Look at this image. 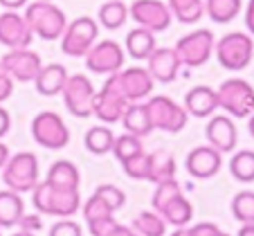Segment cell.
<instances>
[{"label": "cell", "instance_id": "9f6ffc18", "mask_svg": "<svg viewBox=\"0 0 254 236\" xmlns=\"http://www.w3.org/2000/svg\"><path fill=\"white\" fill-rule=\"evenodd\" d=\"M0 236H2V230H0Z\"/></svg>", "mask_w": 254, "mask_h": 236}, {"label": "cell", "instance_id": "d590c367", "mask_svg": "<svg viewBox=\"0 0 254 236\" xmlns=\"http://www.w3.org/2000/svg\"><path fill=\"white\" fill-rule=\"evenodd\" d=\"M183 189H180V182L176 178H169V180H162V182L155 184V191H153V198H151V205H153L155 212L167 205L169 200H173L176 196H180Z\"/></svg>", "mask_w": 254, "mask_h": 236}, {"label": "cell", "instance_id": "1f68e13d", "mask_svg": "<svg viewBox=\"0 0 254 236\" xmlns=\"http://www.w3.org/2000/svg\"><path fill=\"white\" fill-rule=\"evenodd\" d=\"M230 174L239 182H254V151L241 149L230 160Z\"/></svg>", "mask_w": 254, "mask_h": 236}, {"label": "cell", "instance_id": "bcb514c9", "mask_svg": "<svg viewBox=\"0 0 254 236\" xmlns=\"http://www.w3.org/2000/svg\"><path fill=\"white\" fill-rule=\"evenodd\" d=\"M106 236H139V234L135 230H130V227L122 225V223H115L111 230L106 232Z\"/></svg>", "mask_w": 254, "mask_h": 236}, {"label": "cell", "instance_id": "2e32d148", "mask_svg": "<svg viewBox=\"0 0 254 236\" xmlns=\"http://www.w3.org/2000/svg\"><path fill=\"white\" fill-rule=\"evenodd\" d=\"M34 41V32L29 29L27 20L18 11H2L0 14V45H5L9 50L29 48Z\"/></svg>", "mask_w": 254, "mask_h": 236}, {"label": "cell", "instance_id": "f35d334b", "mask_svg": "<svg viewBox=\"0 0 254 236\" xmlns=\"http://www.w3.org/2000/svg\"><path fill=\"white\" fill-rule=\"evenodd\" d=\"M81 212H83V218H86V221H90V218H97V216H106V214H115L104 200H101L99 196H97V193H92V196L88 198L86 202H83V205H81Z\"/></svg>", "mask_w": 254, "mask_h": 236}, {"label": "cell", "instance_id": "7dc6e473", "mask_svg": "<svg viewBox=\"0 0 254 236\" xmlns=\"http://www.w3.org/2000/svg\"><path fill=\"white\" fill-rule=\"evenodd\" d=\"M245 27H248V34L254 39V0H250L248 7H245Z\"/></svg>", "mask_w": 254, "mask_h": 236}, {"label": "cell", "instance_id": "6da1fadb", "mask_svg": "<svg viewBox=\"0 0 254 236\" xmlns=\"http://www.w3.org/2000/svg\"><path fill=\"white\" fill-rule=\"evenodd\" d=\"M25 20H27L29 29L34 36H39L43 41H57L61 39V34L65 32L67 18L63 9H59L52 0H36V2H27L25 7Z\"/></svg>", "mask_w": 254, "mask_h": 236}, {"label": "cell", "instance_id": "7402d4cb", "mask_svg": "<svg viewBox=\"0 0 254 236\" xmlns=\"http://www.w3.org/2000/svg\"><path fill=\"white\" fill-rule=\"evenodd\" d=\"M45 182L52 189L72 191V189H79V184H81V174H79V167L72 160H57V162L50 164Z\"/></svg>", "mask_w": 254, "mask_h": 236}, {"label": "cell", "instance_id": "83f0119b", "mask_svg": "<svg viewBox=\"0 0 254 236\" xmlns=\"http://www.w3.org/2000/svg\"><path fill=\"white\" fill-rule=\"evenodd\" d=\"M126 20H128V7H126L124 0H106L97 11V23L108 32L124 27Z\"/></svg>", "mask_w": 254, "mask_h": 236}, {"label": "cell", "instance_id": "7c38bea8", "mask_svg": "<svg viewBox=\"0 0 254 236\" xmlns=\"http://www.w3.org/2000/svg\"><path fill=\"white\" fill-rule=\"evenodd\" d=\"M128 16L139 27L151 29L153 34L169 29L173 20L167 2H162V0H133V5L128 7Z\"/></svg>", "mask_w": 254, "mask_h": 236}, {"label": "cell", "instance_id": "e575fe53", "mask_svg": "<svg viewBox=\"0 0 254 236\" xmlns=\"http://www.w3.org/2000/svg\"><path fill=\"white\" fill-rule=\"evenodd\" d=\"M142 151H144L142 137H137V135H133V133H124V135H120V137H115V142H113V155H115L120 162L142 153Z\"/></svg>", "mask_w": 254, "mask_h": 236}, {"label": "cell", "instance_id": "f546056e", "mask_svg": "<svg viewBox=\"0 0 254 236\" xmlns=\"http://www.w3.org/2000/svg\"><path fill=\"white\" fill-rule=\"evenodd\" d=\"M113 142H115V133H113L108 126H104V124L92 126V128H88L86 135H83V144H86L88 153H92V155L111 153Z\"/></svg>", "mask_w": 254, "mask_h": 236}, {"label": "cell", "instance_id": "4dcf8cb0", "mask_svg": "<svg viewBox=\"0 0 254 236\" xmlns=\"http://www.w3.org/2000/svg\"><path fill=\"white\" fill-rule=\"evenodd\" d=\"M243 9V0H205V14L214 23L227 25Z\"/></svg>", "mask_w": 254, "mask_h": 236}, {"label": "cell", "instance_id": "9a60e30c", "mask_svg": "<svg viewBox=\"0 0 254 236\" xmlns=\"http://www.w3.org/2000/svg\"><path fill=\"white\" fill-rule=\"evenodd\" d=\"M185 169H187V174L191 178L209 180L223 169V153L218 149H214L211 144L196 146L185 158Z\"/></svg>", "mask_w": 254, "mask_h": 236}, {"label": "cell", "instance_id": "30bf717a", "mask_svg": "<svg viewBox=\"0 0 254 236\" xmlns=\"http://www.w3.org/2000/svg\"><path fill=\"white\" fill-rule=\"evenodd\" d=\"M95 86L86 74H70L63 86V104L79 119L92 115V99H95Z\"/></svg>", "mask_w": 254, "mask_h": 236}, {"label": "cell", "instance_id": "7bdbcfd3", "mask_svg": "<svg viewBox=\"0 0 254 236\" xmlns=\"http://www.w3.org/2000/svg\"><path fill=\"white\" fill-rule=\"evenodd\" d=\"M218 232H221V227L211 221H200V223H196V225L187 227L189 236H214V234H218Z\"/></svg>", "mask_w": 254, "mask_h": 236}, {"label": "cell", "instance_id": "60d3db41", "mask_svg": "<svg viewBox=\"0 0 254 236\" xmlns=\"http://www.w3.org/2000/svg\"><path fill=\"white\" fill-rule=\"evenodd\" d=\"M86 223H88V230H90V236H106V232L115 225L117 218H115V214H106V216L90 218Z\"/></svg>", "mask_w": 254, "mask_h": 236}, {"label": "cell", "instance_id": "f5cc1de1", "mask_svg": "<svg viewBox=\"0 0 254 236\" xmlns=\"http://www.w3.org/2000/svg\"><path fill=\"white\" fill-rule=\"evenodd\" d=\"M248 130H250V135L254 137V113L248 117Z\"/></svg>", "mask_w": 254, "mask_h": 236}, {"label": "cell", "instance_id": "603a6c76", "mask_svg": "<svg viewBox=\"0 0 254 236\" xmlns=\"http://www.w3.org/2000/svg\"><path fill=\"white\" fill-rule=\"evenodd\" d=\"M124 48L128 52L130 59L135 61H146L151 57L155 48H158V41H155V34L146 27H135L126 34V41H124Z\"/></svg>", "mask_w": 254, "mask_h": 236}, {"label": "cell", "instance_id": "3957f363", "mask_svg": "<svg viewBox=\"0 0 254 236\" xmlns=\"http://www.w3.org/2000/svg\"><path fill=\"white\" fill-rule=\"evenodd\" d=\"M216 95H218V108H223L230 117L243 119L254 113V86L245 79H225L218 86Z\"/></svg>", "mask_w": 254, "mask_h": 236}, {"label": "cell", "instance_id": "4fadbf2b", "mask_svg": "<svg viewBox=\"0 0 254 236\" xmlns=\"http://www.w3.org/2000/svg\"><path fill=\"white\" fill-rule=\"evenodd\" d=\"M0 63L7 70V74L14 81H20V83H32L36 79V74H39V70L43 67L41 54L29 48L9 50L5 57L0 59Z\"/></svg>", "mask_w": 254, "mask_h": 236}, {"label": "cell", "instance_id": "4316f807", "mask_svg": "<svg viewBox=\"0 0 254 236\" xmlns=\"http://www.w3.org/2000/svg\"><path fill=\"white\" fill-rule=\"evenodd\" d=\"M160 216L164 218L167 225L173 227H187L189 223L193 221V205L187 200V198L180 193L173 200H169L162 209H160Z\"/></svg>", "mask_w": 254, "mask_h": 236}, {"label": "cell", "instance_id": "f1b7e54d", "mask_svg": "<svg viewBox=\"0 0 254 236\" xmlns=\"http://www.w3.org/2000/svg\"><path fill=\"white\" fill-rule=\"evenodd\" d=\"M167 7L183 25H193L205 16V0H167Z\"/></svg>", "mask_w": 254, "mask_h": 236}, {"label": "cell", "instance_id": "f907efd6", "mask_svg": "<svg viewBox=\"0 0 254 236\" xmlns=\"http://www.w3.org/2000/svg\"><path fill=\"white\" fill-rule=\"evenodd\" d=\"M236 236H254V223H241V230Z\"/></svg>", "mask_w": 254, "mask_h": 236}, {"label": "cell", "instance_id": "5bb4252c", "mask_svg": "<svg viewBox=\"0 0 254 236\" xmlns=\"http://www.w3.org/2000/svg\"><path fill=\"white\" fill-rule=\"evenodd\" d=\"M115 81L128 101L146 99V97H151V92H153V88H155V81H153V77H151V72L146 67H139V65L122 67L120 72H115Z\"/></svg>", "mask_w": 254, "mask_h": 236}, {"label": "cell", "instance_id": "8d00e7d4", "mask_svg": "<svg viewBox=\"0 0 254 236\" xmlns=\"http://www.w3.org/2000/svg\"><path fill=\"white\" fill-rule=\"evenodd\" d=\"M122 169L124 174L133 180H146V174H149V153L142 151V153L133 155V158L124 160L122 162Z\"/></svg>", "mask_w": 254, "mask_h": 236}, {"label": "cell", "instance_id": "836d02e7", "mask_svg": "<svg viewBox=\"0 0 254 236\" xmlns=\"http://www.w3.org/2000/svg\"><path fill=\"white\" fill-rule=\"evenodd\" d=\"M232 216L239 223H254V191L243 189L232 198Z\"/></svg>", "mask_w": 254, "mask_h": 236}, {"label": "cell", "instance_id": "74e56055", "mask_svg": "<svg viewBox=\"0 0 254 236\" xmlns=\"http://www.w3.org/2000/svg\"><path fill=\"white\" fill-rule=\"evenodd\" d=\"M95 193L113 209V212H117V209H122L126 205V193L122 191L117 184H111V182H108V184H99V187L95 189Z\"/></svg>", "mask_w": 254, "mask_h": 236}, {"label": "cell", "instance_id": "e0dca14e", "mask_svg": "<svg viewBox=\"0 0 254 236\" xmlns=\"http://www.w3.org/2000/svg\"><path fill=\"white\" fill-rule=\"evenodd\" d=\"M180 59H178L173 48H155L151 57L146 59V70L151 72L153 81L158 83H173L180 72Z\"/></svg>", "mask_w": 254, "mask_h": 236}, {"label": "cell", "instance_id": "d6986e66", "mask_svg": "<svg viewBox=\"0 0 254 236\" xmlns=\"http://www.w3.org/2000/svg\"><path fill=\"white\" fill-rule=\"evenodd\" d=\"M185 111L193 117H211L218 111V95L211 86H193L185 95Z\"/></svg>", "mask_w": 254, "mask_h": 236}, {"label": "cell", "instance_id": "b9f144b4", "mask_svg": "<svg viewBox=\"0 0 254 236\" xmlns=\"http://www.w3.org/2000/svg\"><path fill=\"white\" fill-rule=\"evenodd\" d=\"M18 227L25 232H34V234H39L41 230H43V218H41V214H23L18 221Z\"/></svg>", "mask_w": 254, "mask_h": 236}, {"label": "cell", "instance_id": "cb8c5ba5", "mask_svg": "<svg viewBox=\"0 0 254 236\" xmlns=\"http://www.w3.org/2000/svg\"><path fill=\"white\" fill-rule=\"evenodd\" d=\"M81 209V193L79 189H52L50 191V202H48V216L57 218H70Z\"/></svg>", "mask_w": 254, "mask_h": 236}, {"label": "cell", "instance_id": "277c9868", "mask_svg": "<svg viewBox=\"0 0 254 236\" xmlns=\"http://www.w3.org/2000/svg\"><path fill=\"white\" fill-rule=\"evenodd\" d=\"M2 182L7 189L18 193H27L39 184V158L32 151H20L9 155L7 164L2 167Z\"/></svg>", "mask_w": 254, "mask_h": 236}, {"label": "cell", "instance_id": "ffe728a7", "mask_svg": "<svg viewBox=\"0 0 254 236\" xmlns=\"http://www.w3.org/2000/svg\"><path fill=\"white\" fill-rule=\"evenodd\" d=\"M120 124L126 128V133H133L137 137H146L153 133V121H151L149 106L142 101H128V106L122 113Z\"/></svg>", "mask_w": 254, "mask_h": 236}, {"label": "cell", "instance_id": "11a10c76", "mask_svg": "<svg viewBox=\"0 0 254 236\" xmlns=\"http://www.w3.org/2000/svg\"><path fill=\"white\" fill-rule=\"evenodd\" d=\"M214 236H232V234H227V232H223V230H221L218 234H214Z\"/></svg>", "mask_w": 254, "mask_h": 236}, {"label": "cell", "instance_id": "c3c4849f", "mask_svg": "<svg viewBox=\"0 0 254 236\" xmlns=\"http://www.w3.org/2000/svg\"><path fill=\"white\" fill-rule=\"evenodd\" d=\"M29 0H0V7H5V9H11V11H18L23 7H27Z\"/></svg>", "mask_w": 254, "mask_h": 236}, {"label": "cell", "instance_id": "8fae6325", "mask_svg": "<svg viewBox=\"0 0 254 236\" xmlns=\"http://www.w3.org/2000/svg\"><path fill=\"white\" fill-rule=\"evenodd\" d=\"M126 52L117 41H97L86 54V67L92 74H115L124 67Z\"/></svg>", "mask_w": 254, "mask_h": 236}, {"label": "cell", "instance_id": "ac0fdd59", "mask_svg": "<svg viewBox=\"0 0 254 236\" xmlns=\"http://www.w3.org/2000/svg\"><path fill=\"white\" fill-rule=\"evenodd\" d=\"M207 142L221 153H230L234 151L236 142H239V130L230 115H211L209 124H207Z\"/></svg>", "mask_w": 254, "mask_h": 236}, {"label": "cell", "instance_id": "52a82bcc", "mask_svg": "<svg viewBox=\"0 0 254 236\" xmlns=\"http://www.w3.org/2000/svg\"><path fill=\"white\" fill-rule=\"evenodd\" d=\"M99 39V23L92 16H79L65 25L61 34V50L67 57H86Z\"/></svg>", "mask_w": 254, "mask_h": 236}, {"label": "cell", "instance_id": "5b68a950", "mask_svg": "<svg viewBox=\"0 0 254 236\" xmlns=\"http://www.w3.org/2000/svg\"><path fill=\"white\" fill-rule=\"evenodd\" d=\"M214 45L216 36L211 29H193L180 36L173 50L185 67H200L214 57Z\"/></svg>", "mask_w": 254, "mask_h": 236}, {"label": "cell", "instance_id": "d6a6232c", "mask_svg": "<svg viewBox=\"0 0 254 236\" xmlns=\"http://www.w3.org/2000/svg\"><path fill=\"white\" fill-rule=\"evenodd\" d=\"M133 230L139 236H164L167 234V223L160 216V212H139L133 221Z\"/></svg>", "mask_w": 254, "mask_h": 236}, {"label": "cell", "instance_id": "9c48e42d", "mask_svg": "<svg viewBox=\"0 0 254 236\" xmlns=\"http://www.w3.org/2000/svg\"><path fill=\"white\" fill-rule=\"evenodd\" d=\"M128 106V99L124 97V92L120 90L115 81V74H108V79L104 81V86L95 92L92 99V115L104 124H117L122 119V113Z\"/></svg>", "mask_w": 254, "mask_h": 236}, {"label": "cell", "instance_id": "8992f818", "mask_svg": "<svg viewBox=\"0 0 254 236\" xmlns=\"http://www.w3.org/2000/svg\"><path fill=\"white\" fill-rule=\"evenodd\" d=\"M32 137L43 149L59 151L70 144V128L54 111H43L32 119Z\"/></svg>", "mask_w": 254, "mask_h": 236}, {"label": "cell", "instance_id": "ee69618b", "mask_svg": "<svg viewBox=\"0 0 254 236\" xmlns=\"http://www.w3.org/2000/svg\"><path fill=\"white\" fill-rule=\"evenodd\" d=\"M14 83L16 81L7 74V70L2 67V63H0V104L11 97V92H14Z\"/></svg>", "mask_w": 254, "mask_h": 236}, {"label": "cell", "instance_id": "f6af8a7d", "mask_svg": "<svg viewBox=\"0 0 254 236\" xmlns=\"http://www.w3.org/2000/svg\"><path fill=\"white\" fill-rule=\"evenodd\" d=\"M11 130V115L2 104H0V140Z\"/></svg>", "mask_w": 254, "mask_h": 236}, {"label": "cell", "instance_id": "d4e9b609", "mask_svg": "<svg viewBox=\"0 0 254 236\" xmlns=\"http://www.w3.org/2000/svg\"><path fill=\"white\" fill-rule=\"evenodd\" d=\"M176 171H178V164L176 158H173L171 151H164L158 149L153 153H149V174H146V182H162V180L169 178H176Z\"/></svg>", "mask_w": 254, "mask_h": 236}, {"label": "cell", "instance_id": "7a4b0ae2", "mask_svg": "<svg viewBox=\"0 0 254 236\" xmlns=\"http://www.w3.org/2000/svg\"><path fill=\"white\" fill-rule=\"evenodd\" d=\"M214 57L218 59L221 67L230 72H241L252 63L254 57V39L248 32H227L216 41Z\"/></svg>", "mask_w": 254, "mask_h": 236}, {"label": "cell", "instance_id": "db71d44e", "mask_svg": "<svg viewBox=\"0 0 254 236\" xmlns=\"http://www.w3.org/2000/svg\"><path fill=\"white\" fill-rule=\"evenodd\" d=\"M11 236H36L34 232H25V230H18V232H14Z\"/></svg>", "mask_w": 254, "mask_h": 236}, {"label": "cell", "instance_id": "816d5d0a", "mask_svg": "<svg viewBox=\"0 0 254 236\" xmlns=\"http://www.w3.org/2000/svg\"><path fill=\"white\" fill-rule=\"evenodd\" d=\"M169 236H189V234H187V227H176Z\"/></svg>", "mask_w": 254, "mask_h": 236}, {"label": "cell", "instance_id": "44dd1931", "mask_svg": "<svg viewBox=\"0 0 254 236\" xmlns=\"http://www.w3.org/2000/svg\"><path fill=\"white\" fill-rule=\"evenodd\" d=\"M67 70L65 65H61V63H50V65H43L39 70V74H36V79H34V88H36V92L43 97H57L63 92V86H65L67 81Z\"/></svg>", "mask_w": 254, "mask_h": 236}, {"label": "cell", "instance_id": "ab89813d", "mask_svg": "<svg viewBox=\"0 0 254 236\" xmlns=\"http://www.w3.org/2000/svg\"><path fill=\"white\" fill-rule=\"evenodd\" d=\"M48 236H83V230L77 221H72V218H61V221H57L52 227H50Z\"/></svg>", "mask_w": 254, "mask_h": 236}, {"label": "cell", "instance_id": "484cf974", "mask_svg": "<svg viewBox=\"0 0 254 236\" xmlns=\"http://www.w3.org/2000/svg\"><path fill=\"white\" fill-rule=\"evenodd\" d=\"M23 214H25L23 193L14 191V189H2L0 191V230L18 225Z\"/></svg>", "mask_w": 254, "mask_h": 236}, {"label": "cell", "instance_id": "ba28073f", "mask_svg": "<svg viewBox=\"0 0 254 236\" xmlns=\"http://www.w3.org/2000/svg\"><path fill=\"white\" fill-rule=\"evenodd\" d=\"M149 113H151V121H153V128L162 130V133H180V130L187 126L189 113L185 111V106H180L178 101H173L167 95H151L149 101Z\"/></svg>", "mask_w": 254, "mask_h": 236}, {"label": "cell", "instance_id": "681fc988", "mask_svg": "<svg viewBox=\"0 0 254 236\" xmlns=\"http://www.w3.org/2000/svg\"><path fill=\"white\" fill-rule=\"evenodd\" d=\"M9 146H7L5 144V142H0V169H2V167H5V164H7V160H9Z\"/></svg>", "mask_w": 254, "mask_h": 236}]
</instances>
